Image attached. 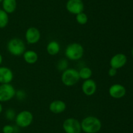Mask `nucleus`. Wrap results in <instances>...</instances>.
Instances as JSON below:
<instances>
[{
    "label": "nucleus",
    "mask_w": 133,
    "mask_h": 133,
    "mask_svg": "<svg viewBox=\"0 0 133 133\" xmlns=\"http://www.w3.org/2000/svg\"><path fill=\"white\" fill-rule=\"evenodd\" d=\"M80 80L79 70L74 68H68L62 72L61 82L64 86L71 87L78 83Z\"/></svg>",
    "instance_id": "nucleus-4"
},
{
    "label": "nucleus",
    "mask_w": 133,
    "mask_h": 133,
    "mask_svg": "<svg viewBox=\"0 0 133 133\" xmlns=\"http://www.w3.org/2000/svg\"><path fill=\"white\" fill-rule=\"evenodd\" d=\"M6 49L9 53L12 56L18 57L23 54L26 50L24 41L19 38H12L8 41L6 44Z\"/></svg>",
    "instance_id": "nucleus-3"
},
{
    "label": "nucleus",
    "mask_w": 133,
    "mask_h": 133,
    "mask_svg": "<svg viewBox=\"0 0 133 133\" xmlns=\"http://www.w3.org/2000/svg\"><path fill=\"white\" fill-rule=\"evenodd\" d=\"M16 116V113L15 110H13L12 108H9V109H7L5 113V117L9 121H13V120L15 119Z\"/></svg>",
    "instance_id": "nucleus-22"
},
{
    "label": "nucleus",
    "mask_w": 133,
    "mask_h": 133,
    "mask_svg": "<svg viewBox=\"0 0 133 133\" xmlns=\"http://www.w3.org/2000/svg\"><path fill=\"white\" fill-rule=\"evenodd\" d=\"M97 83L93 79L85 80L81 85V89L83 93L87 96H92L97 91Z\"/></svg>",
    "instance_id": "nucleus-12"
},
{
    "label": "nucleus",
    "mask_w": 133,
    "mask_h": 133,
    "mask_svg": "<svg viewBox=\"0 0 133 133\" xmlns=\"http://www.w3.org/2000/svg\"><path fill=\"white\" fill-rule=\"evenodd\" d=\"M3 63V56L2 55H1V53H0V66H1V65Z\"/></svg>",
    "instance_id": "nucleus-26"
},
{
    "label": "nucleus",
    "mask_w": 133,
    "mask_h": 133,
    "mask_svg": "<svg viewBox=\"0 0 133 133\" xmlns=\"http://www.w3.org/2000/svg\"><path fill=\"white\" fill-rule=\"evenodd\" d=\"M15 96L16 99L19 100H23L26 98V93L25 91L22 89L18 90L16 91Z\"/></svg>",
    "instance_id": "nucleus-23"
},
{
    "label": "nucleus",
    "mask_w": 133,
    "mask_h": 133,
    "mask_svg": "<svg viewBox=\"0 0 133 133\" xmlns=\"http://www.w3.org/2000/svg\"><path fill=\"white\" fill-rule=\"evenodd\" d=\"M22 56H23L25 62L27 63V64H29V65L36 63L38 59V53L32 50H25L23 54L22 55Z\"/></svg>",
    "instance_id": "nucleus-15"
},
{
    "label": "nucleus",
    "mask_w": 133,
    "mask_h": 133,
    "mask_svg": "<svg viewBox=\"0 0 133 133\" xmlns=\"http://www.w3.org/2000/svg\"><path fill=\"white\" fill-rule=\"evenodd\" d=\"M81 126L84 133H97L102 128V123L96 116H88L82 119Z\"/></svg>",
    "instance_id": "nucleus-1"
},
{
    "label": "nucleus",
    "mask_w": 133,
    "mask_h": 133,
    "mask_svg": "<svg viewBox=\"0 0 133 133\" xmlns=\"http://www.w3.org/2000/svg\"><path fill=\"white\" fill-rule=\"evenodd\" d=\"M79 74L80 79L85 80L90 79L93 75L92 70L88 66H83L79 70Z\"/></svg>",
    "instance_id": "nucleus-18"
},
{
    "label": "nucleus",
    "mask_w": 133,
    "mask_h": 133,
    "mask_svg": "<svg viewBox=\"0 0 133 133\" xmlns=\"http://www.w3.org/2000/svg\"><path fill=\"white\" fill-rule=\"evenodd\" d=\"M84 52V48L81 44L78 43H72L66 46L64 55L66 58L69 60L77 61L83 57Z\"/></svg>",
    "instance_id": "nucleus-2"
},
{
    "label": "nucleus",
    "mask_w": 133,
    "mask_h": 133,
    "mask_svg": "<svg viewBox=\"0 0 133 133\" xmlns=\"http://www.w3.org/2000/svg\"><path fill=\"white\" fill-rule=\"evenodd\" d=\"M127 62V57L123 53H118L112 56L110 59V67L116 69H122L126 65Z\"/></svg>",
    "instance_id": "nucleus-10"
},
{
    "label": "nucleus",
    "mask_w": 133,
    "mask_h": 133,
    "mask_svg": "<svg viewBox=\"0 0 133 133\" xmlns=\"http://www.w3.org/2000/svg\"><path fill=\"white\" fill-rule=\"evenodd\" d=\"M2 112H3V105L2 104H1V102H0V114L2 113Z\"/></svg>",
    "instance_id": "nucleus-27"
},
{
    "label": "nucleus",
    "mask_w": 133,
    "mask_h": 133,
    "mask_svg": "<svg viewBox=\"0 0 133 133\" xmlns=\"http://www.w3.org/2000/svg\"><path fill=\"white\" fill-rule=\"evenodd\" d=\"M14 79L13 71L7 66H0V84L10 83Z\"/></svg>",
    "instance_id": "nucleus-13"
},
{
    "label": "nucleus",
    "mask_w": 133,
    "mask_h": 133,
    "mask_svg": "<svg viewBox=\"0 0 133 133\" xmlns=\"http://www.w3.org/2000/svg\"><path fill=\"white\" fill-rule=\"evenodd\" d=\"M25 39L29 44H35L40 41L41 39V33L36 27H30L25 31Z\"/></svg>",
    "instance_id": "nucleus-8"
},
{
    "label": "nucleus",
    "mask_w": 133,
    "mask_h": 133,
    "mask_svg": "<svg viewBox=\"0 0 133 133\" xmlns=\"http://www.w3.org/2000/svg\"><path fill=\"white\" fill-rule=\"evenodd\" d=\"M66 9L70 14L77 15L84 11V3L82 0H68L66 3Z\"/></svg>",
    "instance_id": "nucleus-9"
},
{
    "label": "nucleus",
    "mask_w": 133,
    "mask_h": 133,
    "mask_svg": "<svg viewBox=\"0 0 133 133\" xmlns=\"http://www.w3.org/2000/svg\"><path fill=\"white\" fill-rule=\"evenodd\" d=\"M2 1H3V0H0V3H1L2 2Z\"/></svg>",
    "instance_id": "nucleus-29"
},
{
    "label": "nucleus",
    "mask_w": 133,
    "mask_h": 133,
    "mask_svg": "<svg viewBox=\"0 0 133 133\" xmlns=\"http://www.w3.org/2000/svg\"><path fill=\"white\" fill-rule=\"evenodd\" d=\"M57 68L58 69V70L61 72H63L64 70H65L66 69H67L68 68V62L66 59H60L58 61V62L57 63Z\"/></svg>",
    "instance_id": "nucleus-21"
},
{
    "label": "nucleus",
    "mask_w": 133,
    "mask_h": 133,
    "mask_svg": "<svg viewBox=\"0 0 133 133\" xmlns=\"http://www.w3.org/2000/svg\"><path fill=\"white\" fill-rule=\"evenodd\" d=\"M2 9L5 10L8 14H12L14 13L17 8L16 0H3Z\"/></svg>",
    "instance_id": "nucleus-16"
},
{
    "label": "nucleus",
    "mask_w": 133,
    "mask_h": 133,
    "mask_svg": "<svg viewBox=\"0 0 133 133\" xmlns=\"http://www.w3.org/2000/svg\"><path fill=\"white\" fill-rule=\"evenodd\" d=\"M3 133H14L15 128L11 125H5L2 128Z\"/></svg>",
    "instance_id": "nucleus-24"
},
{
    "label": "nucleus",
    "mask_w": 133,
    "mask_h": 133,
    "mask_svg": "<svg viewBox=\"0 0 133 133\" xmlns=\"http://www.w3.org/2000/svg\"><path fill=\"white\" fill-rule=\"evenodd\" d=\"M62 128L65 133H81L82 131L81 122L74 117L66 119L62 123Z\"/></svg>",
    "instance_id": "nucleus-6"
},
{
    "label": "nucleus",
    "mask_w": 133,
    "mask_h": 133,
    "mask_svg": "<svg viewBox=\"0 0 133 133\" xmlns=\"http://www.w3.org/2000/svg\"><path fill=\"white\" fill-rule=\"evenodd\" d=\"M46 51L50 56H56L61 51V45L56 40H51L46 46Z\"/></svg>",
    "instance_id": "nucleus-17"
},
{
    "label": "nucleus",
    "mask_w": 133,
    "mask_h": 133,
    "mask_svg": "<svg viewBox=\"0 0 133 133\" xmlns=\"http://www.w3.org/2000/svg\"><path fill=\"white\" fill-rule=\"evenodd\" d=\"M66 102L62 100H55L49 105V109L51 112L55 114H61L66 110Z\"/></svg>",
    "instance_id": "nucleus-14"
},
{
    "label": "nucleus",
    "mask_w": 133,
    "mask_h": 133,
    "mask_svg": "<svg viewBox=\"0 0 133 133\" xmlns=\"http://www.w3.org/2000/svg\"><path fill=\"white\" fill-rule=\"evenodd\" d=\"M108 74L110 77H114L117 74V69L110 67L108 71Z\"/></svg>",
    "instance_id": "nucleus-25"
},
{
    "label": "nucleus",
    "mask_w": 133,
    "mask_h": 133,
    "mask_svg": "<svg viewBox=\"0 0 133 133\" xmlns=\"http://www.w3.org/2000/svg\"><path fill=\"white\" fill-rule=\"evenodd\" d=\"M9 22V14L2 9H0V29H3L8 26Z\"/></svg>",
    "instance_id": "nucleus-19"
},
{
    "label": "nucleus",
    "mask_w": 133,
    "mask_h": 133,
    "mask_svg": "<svg viewBox=\"0 0 133 133\" xmlns=\"http://www.w3.org/2000/svg\"><path fill=\"white\" fill-rule=\"evenodd\" d=\"M131 55H132V57H133V47H132V50H131Z\"/></svg>",
    "instance_id": "nucleus-28"
},
{
    "label": "nucleus",
    "mask_w": 133,
    "mask_h": 133,
    "mask_svg": "<svg viewBox=\"0 0 133 133\" xmlns=\"http://www.w3.org/2000/svg\"><path fill=\"white\" fill-rule=\"evenodd\" d=\"M75 20L76 22L80 25H85L88 22V17L87 14L84 12L79 13L77 15H75Z\"/></svg>",
    "instance_id": "nucleus-20"
},
{
    "label": "nucleus",
    "mask_w": 133,
    "mask_h": 133,
    "mask_svg": "<svg viewBox=\"0 0 133 133\" xmlns=\"http://www.w3.org/2000/svg\"><path fill=\"white\" fill-rule=\"evenodd\" d=\"M126 88L120 83H114L109 89V94L114 99H120L126 95Z\"/></svg>",
    "instance_id": "nucleus-11"
},
{
    "label": "nucleus",
    "mask_w": 133,
    "mask_h": 133,
    "mask_svg": "<svg viewBox=\"0 0 133 133\" xmlns=\"http://www.w3.org/2000/svg\"><path fill=\"white\" fill-rule=\"evenodd\" d=\"M16 91L11 83L0 84V102H5L12 100L15 96Z\"/></svg>",
    "instance_id": "nucleus-7"
},
{
    "label": "nucleus",
    "mask_w": 133,
    "mask_h": 133,
    "mask_svg": "<svg viewBox=\"0 0 133 133\" xmlns=\"http://www.w3.org/2000/svg\"><path fill=\"white\" fill-rule=\"evenodd\" d=\"M33 114L29 110H22L16 116V125L19 128H27L32 124L33 121Z\"/></svg>",
    "instance_id": "nucleus-5"
}]
</instances>
